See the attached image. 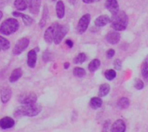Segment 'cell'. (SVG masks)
Masks as SVG:
<instances>
[{"label": "cell", "instance_id": "cell-4", "mask_svg": "<svg viewBox=\"0 0 148 132\" xmlns=\"http://www.w3.org/2000/svg\"><path fill=\"white\" fill-rule=\"evenodd\" d=\"M68 31H69V27L67 25H59L58 24L57 25L55 36H54V43L55 44H59L62 42V39L66 36Z\"/></svg>", "mask_w": 148, "mask_h": 132}, {"label": "cell", "instance_id": "cell-33", "mask_svg": "<svg viewBox=\"0 0 148 132\" xmlns=\"http://www.w3.org/2000/svg\"><path fill=\"white\" fill-rule=\"evenodd\" d=\"M42 59L45 62H48L51 60V55L48 52H45L43 54V56H42Z\"/></svg>", "mask_w": 148, "mask_h": 132}, {"label": "cell", "instance_id": "cell-12", "mask_svg": "<svg viewBox=\"0 0 148 132\" xmlns=\"http://www.w3.org/2000/svg\"><path fill=\"white\" fill-rule=\"evenodd\" d=\"M105 8L111 12L112 15L116 13L119 11V5L117 0H106L105 2Z\"/></svg>", "mask_w": 148, "mask_h": 132}, {"label": "cell", "instance_id": "cell-24", "mask_svg": "<svg viewBox=\"0 0 148 132\" xmlns=\"http://www.w3.org/2000/svg\"><path fill=\"white\" fill-rule=\"evenodd\" d=\"M100 66V61L98 59H94L90 62L88 65V69L91 73H94L96 71Z\"/></svg>", "mask_w": 148, "mask_h": 132}, {"label": "cell", "instance_id": "cell-23", "mask_svg": "<svg viewBox=\"0 0 148 132\" xmlns=\"http://www.w3.org/2000/svg\"><path fill=\"white\" fill-rule=\"evenodd\" d=\"M102 105V100L99 97H93L90 100V107L94 110L99 108Z\"/></svg>", "mask_w": 148, "mask_h": 132}, {"label": "cell", "instance_id": "cell-39", "mask_svg": "<svg viewBox=\"0 0 148 132\" xmlns=\"http://www.w3.org/2000/svg\"><path fill=\"white\" fill-rule=\"evenodd\" d=\"M2 16H3V13H2V11H0V21H1V20H2Z\"/></svg>", "mask_w": 148, "mask_h": 132}, {"label": "cell", "instance_id": "cell-1", "mask_svg": "<svg viewBox=\"0 0 148 132\" xmlns=\"http://www.w3.org/2000/svg\"><path fill=\"white\" fill-rule=\"evenodd\" d=\"M42 110V107L39 105H37L36 103L23 105L15 109L14 111V116L15 118H20L21 116L34 117L39 114Z\"/></svg>", "mask_w": 148, "mask_h": 132}, {"label": "cell", "instance_id": "cell-19", "mask_svg": "<svg viewBox=\"0 0 148 132\" xmlns=\"http://www.w3.org/2000/svg\"><path fill=\"white\" fill-rule=\"evenodd\" d=\"M56 14L59 19L65 16V5L62 1H58L56 5Z\"/></svg>", "mask_w": 148, "mask_h": 132}, {"label": "cell", "instance_id": "cell-38", "mask_svg": "<svg viewBox=\"0 0 148 132\" xmlns=\"http://www.w3.org/2000/svg\"><path fill=\"white\" fill-rule=\"evenodd\" d=\"M69 1V2L71 4H72V5H74V4L76 3V0H68Z\"/></svg>", "mask_w": 148, "mask_h": 132}, {"label": "cell", "instance_id": "cell-32", "mask_svg": "<svg viewBox=\"0 0 148 132\" xmlns=\"http://www.w3.org/2000/svg\"><path fill=\"white\" fill-rule=\"evenodd\" d=\"M113 65H114L115 69H116V70H121V67H122V63H121V60L116 59V60L114 61Z\"/></svg>", "mask_w": 148, "mask_h": 132}, {"label": "cell", "instance_id": "cell-25", "mask_svg": "<svg viewBox=\"0 0 148 132\" xmlns=\"http://www.w3.org/2000/svg\"><path fill=\"white\" fill-rule=\"evenodd\" d=\"M14 5L16 9L19 11L25 10L28 8L26 0H15L14 2Z\"/></svg>", "mask_w": 148, "mask_h": 132}, {"label": "cell", "instance_id": "cell-29", "mask_svg": "<svg viewBox=\"0 0 148 132\" xmlns=\"http://www.w3.org/2000/svg\"><path fill=\"white\" fill-rule=\"evenodd\" d=\"M105 76L108 80L112 81L116 77V72L115 70L113 69H110V70H107L105 72Z\"/></svg>", "mask_w": 148, "mask_h": 132}, {"label": "cell", "instance_id": "cell-28", "mask_svg": "<svg viewBox=\"0 0 148 132\" xmlns=\"http://www.w3.org/2000/svg\"><path fill=\"white\" fill-rule=\"evenodd\" d=\"M73 73L74 76H76V77L82 78L86 75V70L84 68H82L76 67L74 68Z\"/></svg>", "mask_w": 148, "mask_h": 132}, {"label": "cell", "instance_id": "cell-9", "mask_svg": "<svg viewBox=\"0 0 148 132\" xmlns=\"http://www.w3.org/2000/svg\"><path fill=\"white\" fill-rule=\"evenodd\" d=\"M29 11L32 14H38L41 8L42 0H26Z\"/></svg>", "mask_w": 148, "mask_h": 132}, {"label": "cell", "instance_id": "cell-13", "mask_svg": "<svg viewBox=\"0 0 148 132\" xmlns=\"http://www.w3.org/2000/svg\"><path fill=\"white\" fill-rule=\"evenodd\" d=\"M37 55L36 51L35 49H31L28 52V57H27V64L31 68H34L36 64Z\"/></svg>", "mask_w": 148, "mask_h": 132}, {"label": "cell", "instance_id": "cell-14", "mask_svg": "<svg viewBox=\"0 0 148 132\" xmlns=\"http://www.w3.org/2000/svg\"><path fill=\"white\" fill-rule=\"evenodd\" d=\"M12 90L9 87H3L1 89V100L2 103L6 104L9 102L12 96Z\"/></svg>", "mask_w": 148, "mask_h": 132}, {"label": "cell", "instance_id": "cell-16", "mask_svg": "<svg viewBox=\"0 0 148 132\" xmlns=\"http://www.w3.org/2000/svg\"><path fill=\"white\" fill-rule=\"evenodd\" d=\"M110 21L111 19L109 18V16H108L107 15H100L97 18H96L95 23L97 27H103L106 25L107 24L109 23H110Z\"/></svg>", "mask_w": 148, "mask_h": 132}, {"label": "cell", "instance_id": "cell-15", "mask_svg": "<svg viewBox=\"0 0 148 132\" xmlns=\"http://www.w3.org/2000/svg\"><path fill=\"white\" fill-rule=\"evenodd\" d=\"M15 120L10 117H5L0 120V128L2 129H8L13 127Z\"/></svg>", "mask_w": 148, "mask_h": 132}, {"label": "cell", "instance_id": "cell-6", "mask_svg": "<svg viewBox=\"0 0 148 132\" xmlns=\"http://www.w3.org/2000/svg\"><path fill=\"white\" fill-rule=\"evenodd\" d=\"M30 43V40L28 38L24 37L19 39L15 44L13 49H12V53L15 55H21L25 49L28 47Z\"/></svg>", "mask_w": 148, "mask_h": 132}, {"label": "cell", "instance_id": "cell-5", "mask_svg": "<svg viewBox=\"0 0 148 132\" xmlns=\"http://www.w3.org/2000/svg\"><path fill=\"white\" fill-rule=\"evenodd\" d=\"M37 101V96L34 92H24L18 97V102L22 105L34 104Z\"/></svg>", "mask_w": 148, "mask_h": 132}, {"label": "cell", "instance_id": "cell-20", "mask_svg": "<svg viewBox=\"0 0 148 132\" xmlns=\"http://www.w3.org/2000/svg\"><path fill=\"white\" fill-rule=\"evenodd\" d=\"M141 72H142V77L145 81H148V56L145 57L141 67Z\"/></svg>", "mask_w": 148, "mask_h": 132}, {"label": "cell", "instance_id": "cell-21", "mask_svg": "<svg viewBox=\"0 0 148 132\" xmlns=\"http://www.w3.org/2000/svg\"><path fill=\"white\" fill-rule=\"evenodd\" d=\"M48 18H49V10H48L47 5H45V7H44L42 19H41L40 22H39V26L41 27V28H43L45 26V25H46L47 23V21Z\"/></svg>", "mask_w": 148, "mask_h": 132}, {"label": "cell", "instance_id": "cell-22", "mask_svg": "<svg viewBox=\"0 0 148 132\" xmlns=\"http://www.w3.org/2000/svg\"><path fill=\"white\" fill-rule=\"evenodd\" d=\"M130 105V101L128 98L126 97H121L117 103V106L119 109L121 110H124V109H127L129 107Z\"/></svg>", "mask_w": 148, "mask_h": 132}, {"label": "cell", "instance_id": "cell-26", "mask_svg": "<svg viewBox=\"0 0 148 132\" xmlns=\"http://www.w3.org/2000/svg\"><path fill=\"white\" fill-rule=\"evenodd\" d=\"M110 90V87L108 83H103L100 85L99 89V96L101 97H104L109 94Z\"/></svg>", "mask_w": 148, "mask_h": 132}, {"label": "cell", "instance_id": "cell-31", "mask_svg": "<svg viewBox=\"0 0 148 132\" xmlns=\"http://www.w3.org/2000/svg\"><path fill=\"white\" fill-rule=\"evenodd\" d=\"M144 82L141 79H136L134 82V87L137 90H141L144 88Z\"/></svg>", "mask_w": 148, "mask_h": 132}, {"label": "cell", "instance_id": "cell-3", "mask_svg": "<svg viewBox=\"0 0 148 132\" xmlns=\"http://www.w3.org/2000/svg\"><path fill=\"white\" fill-rule=\"evenodd\" d=\"M19 23L16 19L9 18L4 21L0 25V33L6 36L12 34L19 28Z\"/></svg>", "mask_w": 148, "mask_h": 132}, {"label": "cell", "instance_id": "cell-30", "mask_svg": "<svg viewBox=\"0 0 148 132\" xmlns=\"http://www.w3.org/2000/svg\"><path fill=\"white\" fill-rule=\"evenodd\" d=\"M86 59V56L84 53H80L73 59V62L75 64H82L85 62Z\"/></svg>", "mask_w": 148, "mask_h": 132}, {"label": "cell", "instance_id": "cell-7", "mask_svg": "<svg viewBox=\"0 0 148 132\" xmlns=\"http://www.w3.org/2000/svg\"><path fill=\"white\" fill-rule=\"evenodd\" d=\"M90 20L91 16L89 14H86L81 18L78 23L77 28H76V31L79 34H83L87 30L89 23H90Z\"/></svg>", "mask_w": 148, "mask_h": 132}, {"label": "cell", "instance_id": "cell-17", "mask_svg": "<svg viewBox=\"0 0 148 132\" xmlns=\"http://www.w3.org/2000/svg\"><path fill=\"white\" fill-rule=\"evenodd\" d=\"M12 15L15 17H21L24 24L26 26H30V25H31L34 23V19L31 17L25 15V14H23L20 12H12Z\"/></svg>", "mask_w": 148, "mask_h": 132}, {"label": "cell", "instance_id": "cell-35", "mask_svg": "<svg viewBox=\"0 0 148 132\" xmlns=\"http://www.w3.org/2000/svg\"><path fill=\"white\" fill-rule=\"evenodd\" d=\"M65 44H66L67 46L70 48H72L73 47V42L71 39H67V40L65 41Z\"/></svg>", "mask_w": 148, "mask_h": 132}, {"label": "cell", "instance_id": "cell-8", "mask_svg": "<svg viewBox=\"0 0 148 132\" xmlns=\"http://www.w3.org/2000/svg\"><path fill=\"white\" fill-rule=\"evenodd\" d=\"M58 25V23H53L46 30V31H45V35H44V38H45V42H47L48 44H51L53 42L55 31H56V28Z\"/></svg>", "mask_w": 148, "mask_h": 132}, {"label": "cell", "instance_id": "cell-10", "mask_svg": "<svg viewBox=\"0 0 148 132\" xmlns=\"http://www.w3.org/2000/svg\"><path fill=\"white\" fill-rule=\"evenodd\" d=\"M106 41L110 44H116L119 42L121 35L117 31H110L106 35Z\"/></svg>", "mask_w": 148, "mask_h": 132}, {"label": "cell", "instance_id": "cell-40", "mask_svg": "<svg viewBox=\"0 0 148 132\" xmlns=\"http://www.w3.org/2000/svg\"><path fill=\"white\" fill-rule=\"evenodd\" d=\"M99 1H100V0H91V2H92H92H99Z\"/></svg>", "mask_w": 148, "mask_h": 132}, {"label": "cell", "instance_id": "cell-11", "mask_svg": "<svg viewBox=\"0 0 148 132\" xmlns=\"http://www.w3.org/2000/svg\"><path fill=\"white\" fill-rule=\"evenodd\" d=\"M126 131V124L121 119H118L113 123L110 129L111 132H124Z\"/></svg>", "mask_w": 148, "mask_h": 132}, {"label": "cell", "instance_id": "cell-18", "mask_svg": "<svg viewBox=\"0 0 148 132\" xmlns=\"http://www.w3.org/2000/svg\"><path fill=\"white\" fill-rule=\"evenodd\" d=\"M23 76V70H21V68H18L15 69L11 73L10 76L9 78V81L11 83H14V82H16L19 79H21Z\"/></svg>", "mask_w": 148, "mask_h": 132}, {"label": "cell", "instance_id": "cell-27", "mask_svg": "<svg viewBox=\"0 0 148 132\" xmlns=\"http://www.w3.org/2000/svg\"><path fill=\"white\" fill-rule=\"evenodd\" d=\"M10 47V42L3 36H0V51L8 50Z\"/></svg>", "mask_w": 148, "mask_h": 132}, {"label": "cell", "instance_id": "cell-37", "mask_svg": "<svg viewBox=\"0 0 148 132\" xmlns=\"http://www.w3.org/2000/svg\"><path fill=\"white\" fill-rule=\"evenodd\" d=\"M84 3L86 4H90L92 3V2H91V0H82Z\"/></svg>", "mask_w": 148, "mask_h": 132}, {"label": "cell", "instance_id": "cell-41", "mask_svg": "<svg viewBox=\"0 0 148 132\" xmlns=\"http://www.w3.org/2000/svg\"><path fill=\"white\" fill-rule=\"evenodd\" d=\"M52 1H55V0H52Z\"/></svg>", "mask_w": 148, "mask_h": 132}, {"label": "cell", "instance_id": "cell-36", "mask_svg": "<svg viewBox=\"0 0 148 132\" xmlns=\"http://www.w3.org/2000/svg\"><path fill=\"white\" fill-rule=\"evenodd\" d=\"M69 67H70V63H69V62H65V63H64V68H65V69H68Z\"/></svg>", "mask_w": 148, "mask_h": 132}, {"label": "cell", "instance_id": "cell-2", "mask_svg": "<svg viewBox=\"0 0 148 132\" xmlns=\"http://www.w3.org/2000/svg\"><path fill=\"white\" fill-rule=\"evenodd\" d=\"M111 19V27L116 31H122L126 29L129 23L127 15L123 11H120L113 14Z\"/></svg>", "mask_w": 148, "mask_h": 132}, {"label": "cell", "instance_id": "cell-34", "mask_svg": "<svg viewBox=\"0 0 148 132\" xmlns=\"http://www.w3.org/2000/svg\"><path fill=\"white\" fill-rule=\"evenodd\" d=\"M114 55H115L114 49H109V50L107 51L106 55H107V57H108V58H110H110H112L113 56H114Z\"/></svg>", "mask_w": 148, "mask_h": 132}]
</instances>
